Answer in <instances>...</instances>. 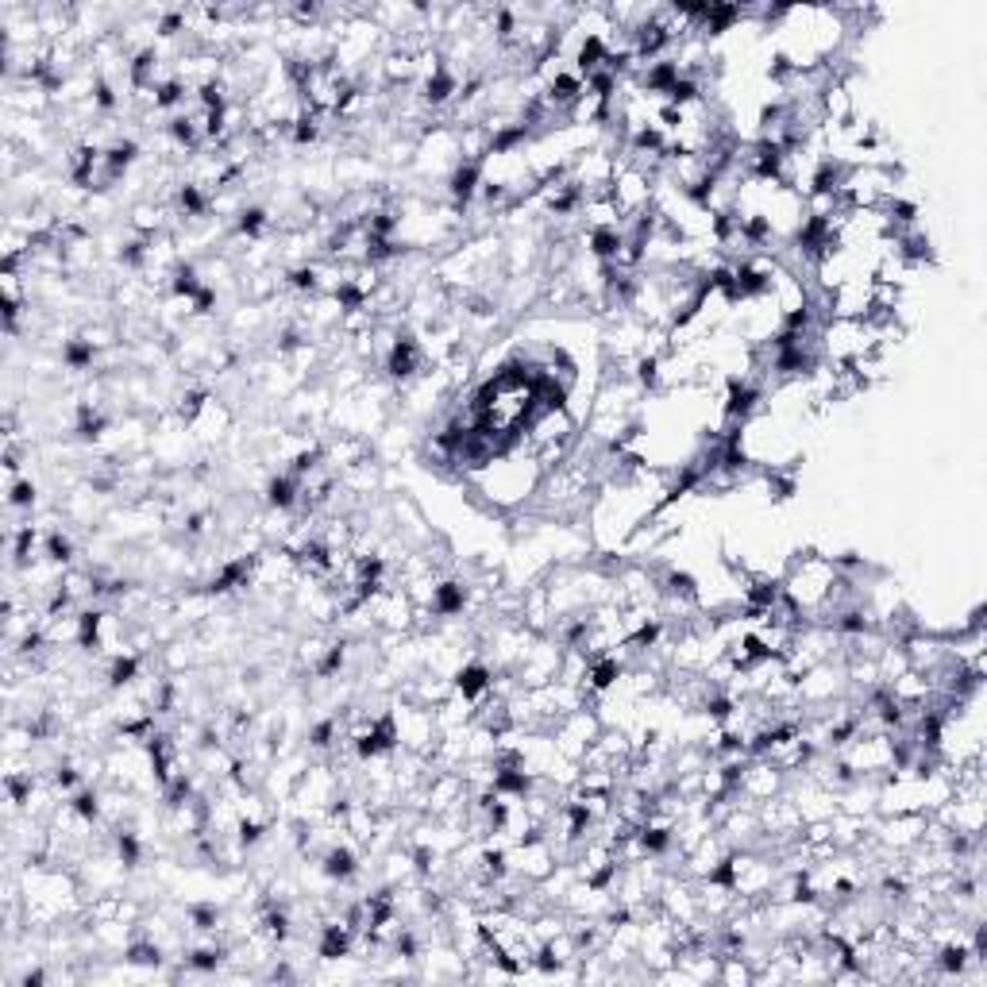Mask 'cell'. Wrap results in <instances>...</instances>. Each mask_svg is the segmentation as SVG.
I'll return each instance as SVG.
<instances>
[{"instance_id":"cell-4","label":"cell","mask_w":987,"mask_h":987,"mask_svg":"<svg viewBox=\"0 0 987 987\" xmlns=\"http://www.w3.org/2000/svg\"><path fill=\"white\" fill-rule=\"evenodd\" d=\"M143 675V656L139 652H116L108 663V690H124V687H132L136 679Z\"/></svg>"},{"instance_id":"cell-8","label":"cell","mask_w":987,"mask_h":987,"mask_svg":"<svg viewBox=\"0 0 987 987\" xmlns=\"http://www.w3.org/2000/svg\"><path fill=\"white\" fill-rule=\"evenodd\" d=\"M228 952H232V949L224 945V942H220V945H197V949H189L182 961H186L189 972H217V968L228 961Z\"/></svg>"},{"instance_id":"cell-2","label":"cell","mask_w":987,"mask_h":987,"mask_svg":"<svg viewBox=\"0 0 987 987\" xmlns=\"http://www.w3.org/2000/svg\"><path fill=\"white\" fill-rule=\"evenodd\" d=\"M320 871H325V880L332 883H351V880H359V852H355L347 841H332V845L320 852Z\"/></svg>"},{"instance_id":"cell-10","label":"cell","mask_w":987,"mask_h":987,"mask_svg":"<svg viewBox=\"0 0 987 987\" xmlns=\"http://www.w3.org/2000/svg\"><path fill=\"white\" fill-rule=\"evenodd\" d=\"M286 286L294 289V294H320V270L313 263L286 270Z\"/></svg>"},{"instance_id":"cell-5","label":"cell","mask_w":987,"mask_h":987,"mask_svg":"<svg viewBox=\"0 0 987 987\" xmlns=\"http://www.w3.org/2000/svg\"><path fill=\"white\" fill-rule=\"evenodd\" d=\"M93 363H96V344L86 332L62 339V367L66 370H93Z\"/></svg>"},{"instance_id":"cell-9","label":"cell","mask_w":987,"mask_h":987,"mask_svg":"<svg viewBox=\"0 0 987 987\" xmlns=\"http://www.w3.org/2000/svg\"><path fill=\"white\" fill-rule=\"evenodd\" d=\"M270 228V213L263 205H244L236 213V236H247V239H258Z\"/></svg>"},{"instance_id":"cell-11","label":"cell","mask_w":987,"mask_h":987,"mask_svg":"<svg viewBox=\"0 0 987 987\" xmlns=\"http://www.w3.org/2000/svg\"><path fill=\"white\" fill-rule=\"evenodd\" d=\"M35 498H39L35 482L20 478V475L12 478V487H8V509H31V506H35Z\"/></svg>"},{"instance_id":"cell-6","label":"cell","mask_w":987,"mask_h":987,"mask_svg":"<svg viewBox=\"0 0 987 987\" xmlns=\"http://www.w3.org/2000/svg\"><path fill=\"white\" fill-rule=\"evenodd\" d=\"M43 556H46V563H51V568L66 571L70 563H74V540H70L62 529H46V532H43Z\"/></svg>"},{"instance_id":"cell-3","label":"cell","mask_w":987,"mask_h":987,"mask_svg":"<svg viewBox=\"0 0 987 987\" xmlns=\"http://www.w3.org/2000/svg\"><path fill=\"white\" fill-rule=\"evenodd\" d=\"M267 506L270 509H278V513H289V509H297L301 506V478L297 475H289V471H282V475H270V482H267Z\"/></svg>"},{"instance_id":"cell-1","label":"cell","mask_w":987,"mask_h":987,"mask_svg":"<svg viewBox=\"0 0 987 987\" xmlns=\"http://www.w3.org/2000/svg\"><path fill=\"white\" fill-rule=\"evenodd\" d=\"M451 690H456V699H463L467 706H475L478 699H487V694L494 690V668L490 663H482V660L463 663V668L456 671V679H451Z\"/></svg>"},{"instance_id":"cell-7","label":"cell","mask_w":987,"mask_h":987,"mask_svg":"<svg viewBox=\"0 0 987 987\" xmlns=\"http://www.w3.org/2000/svg\"><path fill=\"white\" fill-rule=\"evenodd\" d=\"M66 811L77 821L96 825V821H101V791H96V787H77L74 795H70V802H66Z\"/></svg>"}]
</instances>
